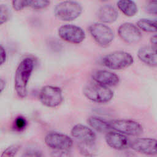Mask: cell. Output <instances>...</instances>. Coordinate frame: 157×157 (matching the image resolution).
<instances>
[{"instance_id":"9","label":"cell","mask_w":157,"mask_h":157,"mask_svg":"<svg viewBox=\"0 0 157 157\" xmlns=\"http://www.w3.org/2000/svg\"><path fill=\"white\" fill-rule=\"evenodd\" d=\"M45 144L53 150L69 149L73 144L72 139L68 136L56 132L48 133L45 138Z\"/></svg>"},{"instance_id":"4","label":"cell","mask_w":157,"mask_h":157,"mask_svg":"<svg viewBox=\"0 0 157 157\" xmlns=\"http://www.w3.org/2000/svg\"><path fill=\"white\" fill-rule=\"evenodd\" d=\"M134 61L133 57L128 52L124 51H115L104 57L103 64L111 69L118 70L126 68L131 66Z\"/></svg>"},{"instance_id":"30","label":"cell","mask_w":157,"mask_h":157,"mask_svg":"<svg viewBox=\"0 0 157 157\" xmlns=\"http://www.w3.org/2000/svg\"><path fill=\"white\" fill-rule=\"evenodd\" d=\"M151 43L152 44V46L156 47V41H157V39H156V35L155 34L154 36H153L151 37Z\"/></svg>"},{"instance_id":"16","label":"cell","mask_w":157,"mask_h":157,"mask_svg":"<svg viewBox=\"0 0 157 157\" xmlns=\"http://www.w3.org/2000/svg\"><path fill=\"white\" fill-rule=\"evenodd\" d=\"M97 17L101 22L111 23L116 21L118 17V13L117 9L113 6L105 4L98 9Z\"/></svg>"},{"instance_id":"19","label":"cell","mask_w":157,"mask_h":157,"mask_svg":"<svg viewBox=\"0 0 157 157\" xmlns=\"http://www.w3.org/2000/svg\"><path fill=\"white\" fill-rule=\"evenodd\" d=\"M137 27L145 32L155 33L156 31V21L147 18L140 19L137 22Z\"/></svg>"},{"instance_id":"22","label":"cell","mask_w":157,"mask_h":157,"mask_svg":"<svg viewBox=\"0 0 157 157\" xmlns=\"http://www.w3.org/2000/svg\"><path fill=\"white\" fill-rule=\"evenodd\" d=\"M49 4L50 1L46 0L31 1L29 7L34 9H42L47 7Z\"/></svg>"},{"instance_id":"3","label":"cell","mask_w":157,"mask_h":157,"mask_svg":"<svg viewBox=\"0 0 157 157\" xmlns=\"http://www.w3.org/2000/svg\"><path fill=\"white\" fill-rule=\"evenodd\" d=\"M82 12V6L76 1H65L58 4L54 9L57 18L62 21H72L78 18Z\"/></svg>"},{"instance_id":"29","label":"cell","mask_w":157,"mask_h":157,"mask_svg":"<svg viewBox=\"0 0 157 157\" xmlns=\"http://www.w3.org/2000/svg\"><path fill=\"white\" fill-rule=\"evenodd\" d=\"M116 157H137V155L129 151H126L120 153Z\"/></svg>"},{"instance_id":"7","label":"cell","mask_w":157,"mask_h":157,"mask_svg":"<svg viewBox=\"0 0 157 157\" xmlns=\"http://www.w3.org/2000/svg\"><path fill=\"white\" fill-rule=\"evenodd\" d=\"M109 123L110 129L123 134L139 136L143 132V128L140 124L133 120H113Z\"/></svg>"},{"instance_id":"6","label":"cell","mask_w":157,"mask_h":157,"mask_svg":"<svg viewBox=\"0 0 157 157\" xmlns=\"http://www.w3.org/2000/svg\"><path fill=\"white\" fill-rule=\"evenodd\" d=\"M39 99L43 105L48 107H55L63 101L62 91L59 87L46 85L40 91Z\"/></svg>"},{"instance_id":"18","label":"cell","mask_w":157,"mask_h":157,"mask_svg":"<svg viewBox=\"0 0 157 157\" xmlns=\"http://www.w3.org/2000/svg\"><path fill=\"white\" fill-rule=\"evenodd\" d=\"M88 123L91 127L101 132H106L110 129L109 121L98 117H90L88 119Z\"/></svg>"},{"instance_id":"27","label":"cell","mask_w":157,"mask_h":157,"mask_svg":"<svg viewBox=\"0 0 157 157\" xmlns=\"http://www.w3.org/2000/svg\"><path fill=\"white\" fill-rule=\"evenodd\" d=\"M21 157H45L44 155L39 150H33L26 151Z\"/></svg>"},{"instance_id":"28","label":"cell","mask_w":157,"mask_h":157,"mask_svg":"<svg viewBox=\"0 0 157 157\" xmlns=\"http://www.w3.org/2000/svg\"><path fill=\"white\" fill-rule=\"evenodd\" d=\"M6 59V52L4 48L0 44V66L2 65Z\"/></svg>"},{"instance_id":"23","label":"cell","mask_w":157,"mask_h":157,"mask_svg":"<svg viewBox=\"0 0 157 157\" xmlns=\"http://www.w3.org/2000/svg\"><path fill=\"white\" fill-rule=\"evenodd\" d=\"M51 157H73L72 153L67 150H53L50 154Z\"/></svg>"},{"instance_id":"11","label":"cell","mask_w":157,"mask_h":157,"mask_svg":"<svg viewBox=\"0 0 157 157\" xmlns=\"http://www.w3.org/2000/svg\"><path fill=\"white\" fill-rule=\"evenodd\" d=\"M118 33L121 39L129 44L139 42L142 37L139 29L131 23H124L121 25Z\"/></svg>"},{"instance_id":"20","label":"cell","mask_w":157,"mask_h":157,"mask_svg":"<svg viewBox=\"0 0 157 157\" xmlns=\"http://www.w3.org/2000/svg\"><path fill=\"white\" fill-rule=\"evenodd\" d=\"M20 148V145L18 144L11 145L2 151L1 157H15Z\"/></svg>"},{"instance_id":"2","label":"cell","mask_w":157,"mask_h":157,"mask_svg":"<svg viewBox=\"0 0 157 157\" xmlns=\"http://www.w3.org/2000/svg\"><path fill=\"white\" fill-rule=\"evenodd\" d=\"M83 93L89 100L98 103L107 102L113 96V93L110 89L96 82L86 85L83 89Z\"/></svg>"},{"instance_id":"12","label":"cell","mask_w":157,"mask_h":157,"mask_svg":"<svg viewBox=\"0 0 157 157\" xmlns=\"http://www.w3.org/2000/svg\"><path fill=\"white\" fill-rule=\"evenodd\" d=\"M133 150L140 153L153 156L156 154V140L152 138H137L131 142Z\"/></svg>"},{"instance_id":"24","label":"cell","mask_w":157,"mask_h":157,"mask_svg":"<svg viewBox=\"0 0 157 157\" xmlns=\"http://www.w3.org/2000/svg\"><path fill=\"white\" fill-rule=\"evenodd\" d=\"M30 2H31V1H25V0L13 1H12V7L15 10H17V11L21 10L26 7H29Z\"/></svg>"},{"instance_id":"13","label":"cell","mask_w":157,"mask_h":157,"mask_svg":"<svg viewBox=\"0 0 157 157\" xmlns=\"http://www.w3.org/2000/svg\"><path fill=\"white\" fill-rule=\"evenodd\" d=\"M105 141L109 146L116 150H124L130 146L131 142L123 134L109 132L105 135Z\"/></svg>"},{"instance_id":"8","label":"cell","mask_w":157,"mask_h":157,"mask_svg":"<svg viewBox=\"0 0 157 157\" xmlns=\"http://www.w3.org/2000/svg\"><path fill=\"white\" fill-rule=\"evenodd\" d=\"M59 36L64 40L79 44L85 38V33L80 27L74 25H64L60 26L58 30Z\"/></svg>"},{"instance_id":"31","label":"cell","mask_w":157,"mask_h":157,"mask_svg":"<svg viewBox=\"0 0 157 157\" xmlns=\"http://www.w3.org/2000/svg\"><path fill=\"white\" fill-rule=\"evenodd\" d=\"M5 85H6V83H5L4 80L0 78V94L4 90V89L5 88Z\"/></svg>"},{"instance_id":"26","label":"cell","mask_w":157,"mask_h":157,"mask_svg":"<svg viewBox=\"0 0 157 157\" xmlns=\"http://www.w3.org/2000/svg\"><path fill=\"white\" fill-rule=\"evenodd\" d=\"M26 125V120L22 117H18L15 121V128L18 130L23 129Z\"/></svg>"},{"instance_id":"15","label":"cell","mask_w":157,"mask_h":157,"mask_svg":"<svg viewBox=\"0 0 157 157\" xmlns=\"http://www.w3.org/2000/svg\"><path fill=\"white\" fill-rule=\"evenodd\" d=\"M137 56L139 59L145 64L151 67L156 66V47L153 46L142 47L138 50Z\"/></svg>"},{"instance_id":"25","label":"cell","mask_w":157,"mask_h":157,"mask_svg":"<svg viewBox=\"0 0 157 157\" xmlns=\"http://www.w3.org/2000/svg\"><path fill=\"white\" fill-rule=\"evenodd\" d=\"M145 11L149 13L156 15L157 13V1H150L145 6Z\"/></svg>"},{"instance_id":"1","label":"cell","mask_w":157,"mask_h":157,"mask_svg":"<svg viewBox=\"0 0 157 157\" xmlns=\"http://www.w3.org/2000/svg\"><path fill=\"white\" fill-rule=\"evenodd\" d=\"M34 60L29 57L23 59L18 64L15 74L14 86L17 95L24 98L28 93V84L34 69Z\"/></svg>"},{"instance_id":"14","label":"cell","mask_w":157,"mask_h":157,"mask_svg":"<svg viewBox=\"0 0 157 157\" xmlns=\"http://www.w3.org/2000/svg\"><path fill=\"white\" fill-rule=\"evenodd\" d=\"M93 78L96 83L107 87L117 85L120 80L117 74L106 70L97 71L94 73Z\"/></svg>"},{"instance_id":"10","label":"cell","mask_w":157,"mask_h":157,"mask_svg":"<svg viewBox=\"0 0 157 157\" xmlns=\"http://www.w3.org/2000/svg\"><path fill=\"white\" fill-rule=\"evenodd\" d=\"M71 132L72 137L80 142V145H93L95 144L96 134L86 126L77 124L72 127Z\"/></svg>"},{"instance_id":"5","label":"cell","mask_w":157,"mask_h":157,"mask_svg":"<svg viewBox=\"0 0 157 157\" xmlns=\"http://www.w3.org/2000/svg\"><path fill=\"white\" fill-rule=\"evenodd\" d=\"M89 31L95 41L102 47L109 45L114 39V33L108 26L101 23H94L90 25Z\"/></svg>"},{"instance_id":"17","label":"cell","mask_w":157,"mask_h":157,"mask_svg":"<svg viewBox=\"0 0 157 157\" xmlns=\"http://www.w3.org/2000/svg\"><path fill=\"white\" fill-rule=\"evenodd\" d=\"M117 4L120 10L128 17L134 16L137 12V6L132 1L120 0Z\"/></svg>"},{"instance_id":"21","label":"cell","mask_w":157,"mask_h":157,"mask_svg":"<svg viewBox=\"0 0 157 157\" xmlns=\"http://www.w3.org/2000/svg\"><path fill=\"white\" fill-rule=\"evenodd\" d=\"M10 11L6 4L0 5V25L6 23L9 18Z\"/></svg>"}]
</instances>
